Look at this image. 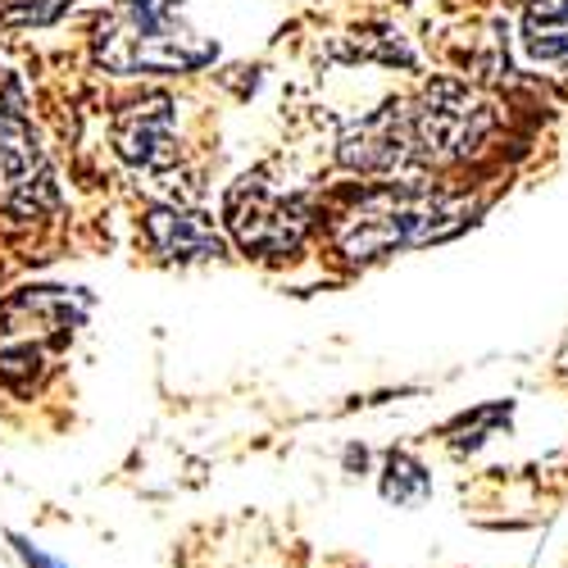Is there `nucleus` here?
I'll return each mask as SVG.
<instances>
[{"instance_id": "1", "label": "nucleus", "mask_w": 568, "mask_h": 568, "mask_svg": "<svg viewBox=\"0 0 568 568\" xmlns=\"http://www.w3.org/2000/svg\"><path fill=\"white\" fill-rule=\"evenodd\" d=\"M496 128L491 101L455 78H433L418 97L387 101L351 123L337 141V160L368 178H409L468 160Z\"/></svg>"}, {"instance_id": "2", "label": "nucleus", "mask_w": 568, "mask_h": 568, "mask_svg": "<svg viewBox=\"0 0 568 568\" xmlns=\"http://www.w3.org/2000/svg\"><path fill=\"white\" fill-rule=\"evenodd\" d=\"M473 214H478V201L405 178V182H383L364 192L359 205L342 214L333 242L346 260L368 264L396 251L446 242L464 223H473Z\"/></svg>"}, {"instance_id": "3", "label": "nucleus", "mask_w": 568, "mask_h": 568, "mask_svg": "<svg viewBox=\"0 0 568 568\" xmlns=\"http://www.w3.org/2000/svg\"><path fill=\"white\" fill-rule=\"evenodd\" d=\"M186 0H123L97 32V60L110 73H192L214 60V41L196 37L182 23Z\"/></svg>"}, {"instance_id": "4", "label": "nucleus", "mask_w": 568, "mask_h": 568, "mask_svg": "<svg viewBox=\"0 0 568 568\" xmlns=\"http://www.w3.org/2000/svg\"><path fill=\"white\" fill-rule=\"evenodd\" d=\"M223 219L236 236V246L251 255H287L301 246V236L314 219L305 196L277 192L264 182V173H246L242 182H232V192L223 201Z\"/></svg>"}, {"instance_id": "5", "label": "nucleus", "mask_w": 568, "mask_h": 568, "mask_svg": "<svg viewBox=\"0 0 568 568\" xmlns=\"http://www.w3.org/2000/svg\"><path fill=\"white\" fill-rule=\"evenodd\" d=\"M55 173L45 164L37 136L19 110H0V210L14 219H37L55 210Z\"/></svg>"}, {"instance_id": "6", "label": "nucleus", "mask_w": 568, "mask_h": 568, "mask_svg": "<svg viewBox=\"0 0 568 568\" xmlns=\"http://www.w3.org/2000/svg\"><path fill=\"white\" fill-rule=\"evenodd\" d=\"M173 128H178L173 101L164 97V91H151V97H141V101H132L114 114V146L132 169L160 173L178 160Z\"/></svg>"}, {"instance_id": "7", "label": "nucleus", "mask_w": 568, "mask_h": 568, "mask_svg": "<svg viewBox=\"0 0 568 568\" xmlns=\"http://www.w3.org/2000/svg\"><path fill=\"white\" fill-rule=\"evenodd\" d=\"M518 64L568 87V0H528L518 19Z\"/></svg>"}, {"instance_id": "8", "label": "nucleus", "mask_w": 568, "mask_h": 568, "mask_svg": "<svg viewBox=\"0 0 568 568\" xmlns=\"http://www.w3.org/2000/svg\"><path fill=\"white\" fill-rule=\"evenodd\" d=\"M146 236L151 246L173 260V264H196V260H219L223 255V236L205 214L192 210H173V205H151L146 210Z\"/></svg>"}, {"instance_id": "9", "label": "nucleus", "mask_w": 568, "mask_h": 568, "mask_svg": "<svg viewBox=\"0 0 568 568\" xmlns=\"http://www.w3.org/2000/svg\"><path fill=\"white\" fill-rule=\"evenodd\" d=\"M433 491V478L423 473V464H414L409 455H387V473H383V496L396 500V505H418L428 500Z\"/></svg>"}, {"instance_id": "10", "label": "nucleus", "mask_w": 568, "mask_h": 568, "mask_svg": "<svg viewBox=\"0 0 568 568\" xmlns=\"http://www.w3.org/2000/svg\"><path fill=\"white\" fill-rule=\"evenodd\" d=\"M69 6H73V0H23V6L10 10V19H14V23H51V19H60Z\"/></svg>"}, {"instance_id": "11", "label": "nucleus", "mask_w": 568, "mask_h": 568, "mask_svg": "<svg viewBox=\"0 0 568 568\" xmlns=\"http://www.w3.org/2000/svg\"><path fill=\"white\" fill-rule=\"evenodd\" d=\"M19 550H23V559H28L32 568H60L55 559H45V555H41V550H32V546H19Z\"/></svg>"}]
</instances>
